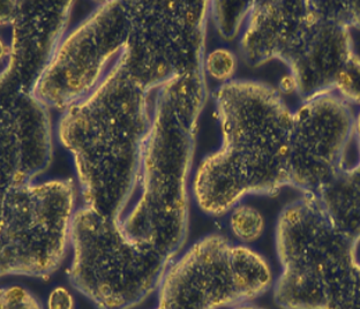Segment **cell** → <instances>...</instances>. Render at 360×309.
Listing matches in <instances>:
<instances>
[{"label": "cell", "instance_id": "obj_1", "mask_svg": "<svg viewBox=\"0 0 360 309\" xmlns=\"http://www.w3.org/2000/svg\"><path fill=\"white\" fill-rule=\"evenodd\" d=\"M154 95L120 55L96 89L59 120V141L75 162L84 206L120 224L140 186Z\"/></svg>", "mask_w": 360, "mask_h": 309}, {"label": "cell", "instance_id": "obj_8", "mask_svg": "<svg viewBox=\"0 0 360 309\" xmlns=\"http://www.w3.org/2000/svg\"><path fill=\"white\" fill-rule=\"evenodd\" d=\"M271 282L269 264L257 251L222 235H207L171 263L155 309L240 306L264 294Z\"/></svg>", "mask_w": 360, "mask_h": 309}, {"label": "cell", "instance_id": "obj_4", "mask_svg": "<svg viewBox=\"0 0 360 309\" xmlns=\"http://www.w3.org/2000/svg\"><path fill=\"white\" fill-rule=\"evenodd\" d=\"M239 50L251 67L285 63L302 102L338 93L360 107V58L350 29L327 18L315 0L253 1Z\"/></svg>", "mask_w": 360, "mask_h": 309}, {"label": "cell", "instance_id": "obj_5", "mask_svg": "<svg viewBox=\"0 0 360 309\" xmlns=\"http://www.w3.org/2000/svg\"><path fill=\"white\" fill-rule=\"evenodd\" d=\"M72 287L100 309H131L161 285L171 262L126 238L120 223L82 206L72 224Z\"/></svg>", "mask_w": 360, "mask_h": 309}, {"label": "cell", "instance_id": "obj_14", "mask_svg": "<svg viewBox=\"0 0 360 309\" xmlns=\"http://www.w3.org/2000/svg\"><path fill=\"white\" fill-rule=\"evenodd\" d=\"M319 201L342 233L360 242V168L345 169L319 194Z\"/></svg>", "mask_w": 360, "mask_h": 309}, {"label": "cell", "instance_id": "obj_6", "mask_svg": "<svg viewBox=\"0 0 360 309\" xmlns=\"http://www.w3.org/2000/svg\"><path fill=\"white\" fill-rule=\"evenodd\" d=\"M127 35L120 60L155 93L185 75H206L205 48L210 1L126 0Z\"/></svg>", "mask_w": 360, "mask_h": 309}, {"label": "cell", "instance_id": "obj_19", "mask_svg": "<svg viewBox=\"0 0 360 309\" xmlns=\"http://www.w3.org/2000/svg\"><path fill=\"white\" fill-rule=\"evenodd\" d=\"M1 309H43L39 300L22 287H6L1 290Z\"/></svg>", "mask_w": 360, "mask_h": 309}, {"label": "cell", "instance_id": "obj_2", "mask_svg": "<svg viewBox=\"0 0 360 309\" xmlns=\"http://www.w3.org/2000/svg\"><path fill=\"white\" fill-rule=\"evenodd\" d=\"M222 145L196 169L193 194L203 213L219 216L251 194L290 187L293 112L268 84L232 80L214 93Z\"/></svg>", "mask_w": 360, "mask_h": 309}, {"label": "cell", "instance_id": "obj_15", "mask_svg": "<svg viewBox=\"0 0 360 309\" xmlns=\"http://www.w3.org/2000/svg\"><path fill=\"white\" fill-rule=\"evenodd\" d=\"M253 1H210V14L222 39L231 41L248 21Z\"/></svg>", "mask_w": 360, "mask_h": 309}, {"label": "cell", "instance_id": "obj_13", "mask_svg": "<svg viewBox=\"0 0 360 309\" xmlns=\"http://www.w3.org/2000/svg\"><path fill=\"white\" fill-rule=\"evenodd\" d=\"M275 303L283 309H360L358 256L331 268L318 280L277 291Z\"/></svg>", "mask_w": 360, "mask_h": 309}, {"label": "cell", "instance_id": "obj_11", "mask_svg": "<svg viewBox=\"0 0 360 309\" xmlns=\"http://www.w3.org/2000/svg\"><path fill=\"white\" fill-rule=\"evenodd\" d=\"M73 1H5L1 5V93H34L66 36Z\"/></svg>", "mask_w": 360, "mask_h": 309}, {"label": "cell", "instance_id": "obj_18", "mask_svg": "<svg viewBox=\"0 0 360 309\" xmlns=\"http://www.w3.org/2000/svg\"><path fill=\"white\" fill-rule=\"evenodd\" d=\"M315 1L319 10L329 19L341 23L349 29H360V1Z\"/></svg>", "mask_w": 360, "mask_h": 309}, {"label": "cell", "instance_id": "obj_12", "mask_svg": "<svg viewBox=\"0 0 360 309\" xmlns=\"http://www.w3.org/2000/svg\"><path fill=\"white\" fill-rule=\"evenodd\" d=\"M51 157L49 107L34 93H1V188L34 183Z\"/></svg>", "mask_w": 360, "mask_h": 309}, {"label": "cell", "instance_id": "obj_16", "mask_svg": "<svg viewBox=\"0 0 360 309\" xmlns=\"http://www.w3.org/2000/svg\"><path fill=\"white\" fill-rule=\"evenodd\" d=\"M229 225L232 235L238 242L252 244L264 235V218L255 206L237 204L231 210Z\"/></svg>", "mask_w": 360, "mask_h": 309}, {"label": "cell", "instance_id": "obj_20", "mask_svg": "<svg viewBox=\"0 0 360 309\" xmlns=\"http://www.w3.org/2000/svg\"><path fill=\"white\" fill-rule=\"evenodd\" d=\"M75 298L65 287H58L49 294L48 309H75Z\"/></svg>", "mask_w": 360, "mask_h": 309}, {"label": "cell", "instance_id": "obj_3", "mask_svg": "<svg viewBox=\"0 0 360 309\" xmlns=\"http://www.w3.org/2000/svg\"><path fill=\"white\" fill-rule=\"evenodd\" d=\"M206 75H185L155 91L142 154L140 197L120 229L138 247L174 261L188 230V183Z\"/></svg>", "mask_w": 360, "mask_h": 309}, {"label": "cell", "instance_id": "obj_17", "mask_svg": "<svg viewBox=\"0 0 360 309\" xmlns=\"http://www.w3.org/2000/svg\"><path fill=\"white\" fill-rule=\"evenodd\" d=\"M238 67V59L235 52L225 48H215L206 55L205 72L214 80L223 84L233 80Z\"/></svg>", "mask_w": 360, "mask_h": 309}, {"label": "cell", "instance_id": "obj_21", "mask_svg": "<svg viewBox=\"0 0 360 309\" xmlns=\"http://www.w3.org/2000/svg\"><path fill=\"white\" fill-rule=\"evenodd\" d=\"M356 143H357L358 154H359L357 165L360 168V110L357 114V121H356Z\"/></svg>", "mask_w": 360, "mask_h": 309}, {"label": "cell", "instance_id": "obj_7", "mask_svg": "<svg viewBox=\"0 0 360 309\" xmlns=\"http://www.w3.org/2000/svg\"><path fill=\"white\" fill-rule=\"evenodd\" d=\"M75 197L71 179L1 188V276L45 278L60 267Z\"/></svg>", "mask_w": 360, "mask_h": 309}, {"label": "cell", "instance_id": "obj_10", "mask_svg": "<svg viewBox=\"0 0 360 309\" xmlns=\"http://www.w3.org/2000/svg\"><path fill=\"white\" fill-rule=\"evenodd\" d=\"M357 116L338 93L304 100L293 111L290 187L318 197L345 169L351 142L356 140Z\"/></svg>", "mask_w": 360, "mask_h": 309}, {"label": "cell", "instance_id": "obj_9", "mask_svg": "<svg viewBox=\"0 0 360 309\" xmlns=\"http://www.w3.org/2000/svg\"><path fill=\"white\" fill-rule=\"evenodd\" d=\"M126 0L105 1L68 32L36 86L45 107L66 110L89 96L125 48Z\"/></svg>", "mask_w": 360, "mask_h": 309}]
</instances>
